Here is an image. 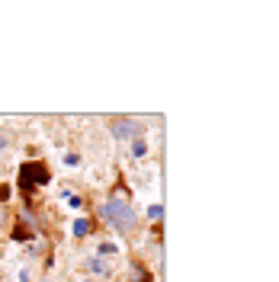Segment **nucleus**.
<instances>
[{
  "label": "nucleus",
  "instance_id": "1",
  "mask_svg": "<svg viewBox=\"0 0 279 282\" xmlns=\"http://www.w3.org/2000/svg\"><path fill=\"white\" fill-rule=\"evenodd\" d=\"M100 215H103V222L116 231V234H132L135 231V225H138V212L132 208L125 199H106L103 205H100Z\"/></svg>",
  "mask_w": 279,
  "mask_h": 282
},
{
  "label": "nucleus",
  "instance_id": "2",
  "mask_svg": "<svg viewBox=\"0 0 279 282\" xmlns=\"http://www.w3.org/2000/svg\"><path fill=\"white\" fill-rule=\"evenodd\" d=\"M48 183H52V170H48L42 161H26L19 167V192L23 196H29L35 186H48Z\"/></svg>",
  "mask_w": 279,
  "mask_h": 282
},
{
  "label": "nucleus",
  "instance_id": "3",
  "mask_svg": "<svg viewBox=\"0 0 279 282\" xmlns=\"http://www.w3.org/2000/svg\"><path fill=\"white\" fill-rule=\"evenodd\" d=\"M109 132H113V138L128 141V138H138L141 125H138L135 119H113V122H109Z\"/></svg>",
  "mask_w": 279,
  "mask_h": 282
},
{
  "label": "nucleus",
  "instance_id": "4",
  "mask_svg": "<svg viewBox=\"0 0 279 282\" xmlns=\"http://www.w3.org/2000/svg\"><path fill=\"white\" fill-rule=\"evenodd\" d=\"M10 237H13L16 244H23V241H32V237H35V228L26 222V218H19V222H16V228L10 231Z\"/></svg>",
  "mask_w": 279,
  "mask_h": 282
},
{
  "label": "nucleus",
  "instance_id": "5",
  "mask_svg": "<svg viewBox=\"0 0 279 282\" xmlns=\"http://www.w3.org/2000/svg\"><path fill=\"white\" fill-rule=\"evenodd\" d=\"M83 269H87V273H96V276H113V266L106 260H100V256H87V260H83Z\"/></svg>",
  "mask_w": 279,
  "mask_h": 282
},
{
  "label": "nucleus",
  "instance_id": "6",
  "mask_svg": "<svg viewBox=\"0 0 279 282\" xmlns=\"http://www.w3.org/2000/svg\"><path fill=\"white\" fill-rule=\"evenodd\" d=\"M116 253H119V244H113V241H100L96 244V256H100V260H113Z\"/></svg>",
  "mask_w": 279,
  "mask_h": 282
},
{
  "label": "nucleus",
  "instance_id": "7",
  "mask_svg": "<svg viewBox=\"0 0 279 282\" xmlns=\"http://www.w3.org/2000/svg\"><path fill=\"white\" fill-rule=\"evenodd\" d=\"M90 231H93V218H77L74 228H71V234H74V237H87Z\"/></svg>",
  "mask_w": 279,
  "mask_h": 282
},
{
  "label": "nucleus",
  "instance_id": "8",
  "mask_svg": "<svg viewBox=\"0 0 279 282\" xmlns=\"http://www.w3.org/2000/svg\"><path fill=\"white\" fill-rule=\"evenodd\" d=\"M135 161H141L144 154H148V144H144V138H132V151H128Z\"/></svg>",
  "mask_w": 279,
  "mask_h": 282
},
{
  "label": "nucleus",
  "instance_id": "9",
  "mask_svg": "<svg viewBox=\"0 0 279 282\" xmlns=\"http://www.w3.org/2000/svg\"><path fill=\"white\" fill-rule=\"evenodd\" d=\"M132 282H154V279H151V273H148L144 266H135V273H132Z\"/></svg>",
  "mask_w": 279,
  "mask_h": 282
},
{
  "label": "nucleus",
  "instance_id": "10",
  "mask_svg": "<svg viewBox=\"0 0 279 282\" xmlns=\"http://www.w3.org/2000/svg\"><path fill=\"white\" fill-rule=\"evenodd\" d=\"M148 218H151V222H161V218H164V205H148Z\"/></svg>",
  "mask_w": 279,
  "mask_h": 282
},
{
  "label": "nucleus",
  "instance_id": "11",
  "mask_svg": "<svg viewBox=\"0 0 279 282\" xmlns=\"http://www.w3.org/2000/svg\"><path fill=\"white\" fill-rule=\"evenodd\" d=\"M68 199H71V202H68L71 208H83V199H80V196H77V192H71V196H68Z\"/></svg>",
  "mask_w": 279,
  "mask_h": 282
},
{
  "label": "nucleus",
  "instance_id": "12",
  "mask_svg": "<svg viewBox=\"0 0 279 282\" xmlns=\"http://www.w3.org/2000/svg\"><path fill=\"white\" fill-rule=\"evenodd\" d=\"M10 196H13V189H10V186H0V202H7Z\"/></svg>",
  "mask_w": 279,
  "mask_h": 282
},
{
  "label": "nucleus",
  "instance_id": "13",
  "mask_svg": "<svg viewBox=\"0 0 279 282\" xmlns=\"http://www.w3.org/2000/svg\"><path fill=\"white\" fill-rule=\"evenodd\" d=\"M65 164H68V167H77V164H80V157H77V154H68V157H65Z\"/></svg>",
  "mask_w": 279,
  "mask_h": 282
},
{
  "label": "nucleus",
  "instance_id": "14",
  "mask_svg": "<svg viewBox=\"0 0 279 282\" xmlns=\"http://www.w3.org/2000/svg\"><path fill=\"white\" fill-rule=\"evenodd\" d=\"M19 282H32V273H29V269H19Z\"/></svg>",
  "mask_w": 279,
  "mask_h": 282
},
{
  "label": "nucleus",
  "instance_id": "15",
  "mask_svg": "<svg viewBox=\"0 0 279 282\" xmlns=\"http://www.w3.org/2000/svg\"><path fill=\"white\" fill-rule=\"evenodd\" d=\"M7 148H10V138H7L4 132H0V151H7Z\"/></svg>",
  "mask_w": 279,
  "mask_h": 282
},
{
  "label": "nucleus",
  "instance_id": "16",
  "mask_svg": "<svg viewBox=\"0 0 279 282\" xmlns=\"http://www.w3.org/2000/svg\"><path fill=\"white\" fill-rule=\"evenodd\" d=\"M0 228H7V208L0 205Z\"/></svg>",
  "mask_w": 279,
  "mask_h": 282
},
{
  "label": "nucleus",
  "instance_id": "17",
  "mask_svg": "<svg viewBox=\"0 0 279 282\" xmlns=\"http://www.w3.org/2000/svg\"><path fill=\"white\" fill-rule=\"evenodd\" d=\"M39 282H52V279H39Z\"/></svg>",
  "mask_w": 279,
  "mask_h": 282
},
{
  "label": "nucleus",
  "instance_id": "18",
  "mask_svg": "<svg viewBox=\"0 0 279 282\" xmlns=\"http://www.w3.org/2000/svg\"><path fill=\"white\" fill-rule=\"evenodd\" d=\"M0 173H4V170H0Z\"/></svg>",
  "mask_w": 279,
  "mask_h": 282
},
{
  "label": "nucleus",
  "instance_id": "19",
  "mask_svg": "<svg viewBox=\"0 0 279 282\" xmlns=\"http://www.w3.org/2000/svg\"><path fill=\"white\" fill-rule=\"evenodd\" d=\"M87 282H90V279H87Z\"/></svg>",
  "mask_w": 279,
  "mask_h": 282
}]
</instances>
